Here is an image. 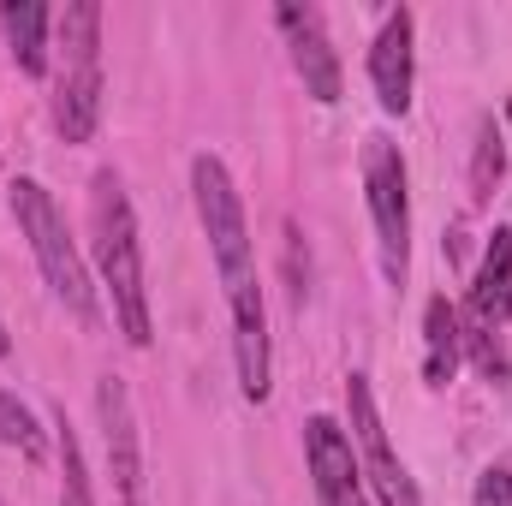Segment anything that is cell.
<instances>
[{"instance_id":"cell-6","label":"cell","mask_w":512,"mask_h":506,"mask_svg":"<svg viewBox=\"0 0 512 506\" xmlns=\"http://www.w3.org/2000/svg\"><path fill=\"white\" fill-rule=\"evenodd\" d=\"M346 435H352V447H358V471L370 477V489H376V501L382 506H423L417 501V483H411V471H405V459L393 453V441H387V423H382V405H376V387L364 370H352L346 376Z\"/></svg>"},{"instance_id":"cell-1","label":"cell","mask_w":512,"mask_h":506,"mask_svg":"<svg viewBox=\"0 0 512 506\" xmlns=\"http://www.w3.org/2000/svg\"><path fill=\"white\" fill-rule=\"evenodd\" d=\"M191 203L203 221V239L215 256L227 310H233V370L239 393L262 405L274 393V340H268V304H262V274H256V239L245 221V197L227 173L221 155H197L191 161Z\"/></svg>"},{"instance_id":"cell-19","label":"cell","mask_w":512,"mask_h":506,"mask_svg":"<svg viewBox=\"0 0 512 506\" xmlns=\"http://www.w3.org/2000/svg\"><path fill=\"white\" fill-rule=\"evenodd\" d=\"M507 137H512V102H507Z\"/></svg>"},{"instance_id":"cell-4","label":"cell","mask_w":512,"mask_h":506,"mask_svg":"<svg viewBox=\"0 0 512 506\" xmlns=\"http://www.w3.org/2000/svg\"><path fill=\"white\" fill-rule=\"evenodd\" d=\"M54 54H60V78H54V126L66 143H90L102 126V6L96 0H72L66 12H54Z\"/></svg>"},{"instance_id":"cell-10","label":"cell","mask_w":512,"mask_h":506,"mask_svg":"<svg viewBox=\"0 0 512 506\" xmlns=\"http://www.w3.org/2000/svg\"><path fill=\"white\" fill-rule=\"evenodd\" d=\"M96 417H102V441H108V477L120 489V506H143V435H137V411L120 376L96 381Z\"/></svg>"},{"instance_id":"cell-16","label":"cell","mask_w":512,"mask_h":506,"mask_svg":"<svg viewBox=\"0 0 512 506\" xmlns=\"http://www.w3.org/2000/svg\"><path fill=\"white\" fill-rule=\"evenodd\" d=\"M60 506H96L84 447H78V435H72V423H66V417H60Z\"/></svg>"},{"instance_id":"cell-8","label":"cell","mask_w":512,"mask_h":506,"mask_svg":"<svg viewBox=\"0 0 512 506\" xmlns=\"http://www.w3.org/2000/svg\"><path fill=\"white\" fill-rule=\"evenodd\" d=\"M304 471H310L316 506H370L364 471H358V447L328 411H316L304 423Z\"/></svg>"},{"instance_id":"cell-7","label":"cell","mask_w":512,"mask_h":506,"mask_svg":"<svg viewBox=\"0 0 512 506\" xmlns=\"http://www.w3.org/2000/svg\"><path fill=\"white\" fill-rule=\"evenodd\" d=\"M274 30L286 36V54H292V72L304 78V96L334 108L346 96V72H340V54H334V36H328V18L322 6H274Z\"/></svg>"},{"instance_id":"cell-17","label":"cell","mask_w":512,"mask_h":506,"mask_svg":"<svg viewBox=\"0 0 512 506\" xmlns=\"http://www.w3.org/2000/svg\"><path fill=\"white\" fill-rule=\"evenodd\" d=\"M471 506H512V465H483Z\"/></svg>"},{"instance_id":"cell-2","label":"cell","mask_w":512,"mask_h":506,"mask_svg":"<svg viewBox=\"0 0 512 506\" xmlns=\"http://www.w3.org/2000/svg\"><path fill=\"white\" fill-rule=\"evenodd\" d=\"M90 256L120 334L143 352L155 340V322H149V286H143V233H137V209L126 197L120 167H96L90 179Z\"/></svg>"},{"instance_id":"cell-14","label":"cell","mask_w":512,"mask_h":506,"mask_svg":"<svg viewBox=\"0 0 512 506\" xmlns=\"http://www.w3.org/2000/svg\"><path fill=\"white\" fill-rule=\"evenodd\" d=\"M0 447H12L24 465H48V429L12 387H0Z\"/></svg>"},{"instance_id":"cell-12","label":"cell","mask_w":512,"mask_h":506,"mask_svg":"<svg viewBox=\"0 0 512 506\" xmlns=\"http://www.w3.org/2000/svg\"><path fill=\"white\" fill-rule=\"evenodd\" d=\"M0 30H6V48H12V66L24 78H48L54 66V12L42 0H6L0 6Z\"/></svg>"},{"instance_id":"cell-20","label":"cell","mask_w":512,"mask_h":506,"mask_svg":"<svg viewBox=\"0 0 512 506\" xmlns=\"http://www.w3.org/2000/svg\"><path fill=\"white\" fill-rule=\"evenodd\" d=\"M0 506H6V501H0Z\"/></svg>"},{"instance_id":"cell-18","label":"cell","mask_w":512,"mask_h":506,"mask_svg":"<svg viewBox=\"0 0 512 506\" xmlns=\"http://www.w3.org/2000/svg\"><path fill=\"white\" fill-rule=\"evenodd\" d=\"M0 358H12V334H6V322H0Z\"/></svg>"},{"instance_id":"cell-11","label":"cell","mask_w":512,"mask_h":506,"mask_svg":"<svg viewBox=\"0 0 512 506\" xmlns=\"http://www.w3.org/2000/svg\"><path fill=\"white\" fill-rule=\"evenodd\" d=\"M459 316L477 322V328H489V334L512 328V227L489 233V251H483L477 274H471V292H465Z\"/></svg>"},{"instance_id":"cell-9","label":"cell","mask_w":512,"mask_h":506,"mask_svg":"<svg viewBox=\"0 0 512 506\" xmlns=\"http://www.w3.org/2000/svg\"><path fill=\"white\" fill-rule=\"evenodd\" d=\"M370 90L382 114H411V90H417V12L411 6H393L370 42Z\"/></svg>"},{"instance_id":"cell-15","label":"cell","mask_w":512,"mask_h":506,"mask_svg":"<svg viewBox=\"0 0 512 506\" xmlns=\"http://www.w3.org/2000/svg\"><path fill=\"white\" fill-rule=\"evenodd\" d=\"M501 173H507V137L483 114L477 120V143H471V203H489L501 191Z\"/></svg>"},{"instance_id":"cell-5","label":"cell","mask_w":512,"mask_h":506,"mask_svg":"<svg viewBox=\"0 0 512 506\" xmlns=\"http://www.w3.org/2000/svg\"><path fill=\"white\" fill-rule=\"evenodd\" d=\"M364 203L376 221L387 286H405V274H411V167H405L399 143L382 131L364 137Z\"/></svg>"},{"instance_id":"cell-3","label":"cell","mask_w":512,"mask_h":506,"mask_svg":"<svg viewBox=\"0 0 512 506\" xmlns=\"http://www.w3.org/2000/svg\"><path fill=\"white\" fill-rule=\"evenodd\" d=\"M6 197H12V221H18V233H24L30 256H36L48 292L66 304V316H78L84 328H102V322H108V316H102V286H96V274H90L84 251H78V239H72V227H66L54 191H48L42 179L18 173V179L6 185Z\"/></svg>"},{"instance_id":"cell-13","label":"cell","mask_w":512,"mask_h":506,"mask_svg":"<svg viewBox=\"0 0 512 506\" xmlns=\"http://www.w3.org/2000/svg\"><path fill=\"white\" fill-rule=\"evenodd\" d=\"M459 358H465V334H459V304L447 292H435L423 304V381L429 387H447L459 376Z\"/></svg>"}]
</instances>
